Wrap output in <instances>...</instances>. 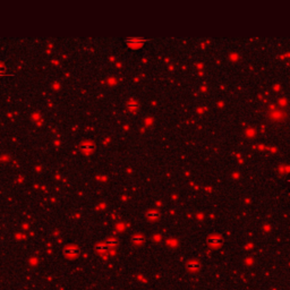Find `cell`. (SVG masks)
<instances>
[{"instance_id": "obj_6", "label": "cell", "mask_w": 290, "mask_h": 290, "mask_svg": "<svg viewBox=\"0 0 290 290\" xmlns=\"http://www.w3.org/2000/svg\"><path fill=\"white\" fill-rule=\"evenodd\" d=\"M126 106H127V108H128L129 110H137V109L139 108V103H138V102H137L136 100L132 99V100H129L128 102H127Z\"/></svg>"}, {"instance_id": "obj_7", "label": "cell", "mask_w": 290, "mask_h": 290, "mask_svg": "<svg viewBox=\"0 0 290 290\" xmlns=\"http://www.w3.org/2000/svg\"><path fill=\"white\" fill-rule=\"evenodd\" d=\"M104 242H106V246L109 247V249L110 248H113V247H116V246L118 245V240H117L116 238H113V237H110V238H108Z\"/></svg>"}, {"instance_id": "obj_5", "label": "cell", "mask_w": 290, "mask_h": 290, "mask_svg": "<svg viewBox=\"0 0 290 290\" xmlns=\"http://www.w3.org/2000/svg\"><path fill=\"white\" fill-rule=\"evenodd\" d=\"M132 242H133V244H134V245L141 246V245H143V244H144L145 238L143 237L142 235H134V236H133V238H132Z\"/></svg>"}, {"instance_id": "obj_2", "label": "cell", "mask_w": 290, "mask_h": 290, "mask_svg": "<svg viewBox=\"0 0 290 290\" xmlns=\"http://www.w3.org/2000/svg\"><path fill=\"white\" fill-rule=\"evenodd\" d=\"M186 268L190 273H197L201 270V264L198 262H189V263H187Z\"/></svg>"}, {"instance_id": "obj_8", "label": "cell", "mask_w": 290, "mask_h": 290, "mask_svg": "<svg viewBox=\"0 0 290 290\" xmlns=\"http://www.w3.org/2000/svg\"><path fill=\"white\" fill-rule=\"evenodd\" d=\"M95 249H97V251H100V253H106V251H109V247L106 246V242H101V244L95 245Z\"/></svg>"}, {"instance_id": "obj_1", "label": "cell", "mask_w": 290, "mask_h": 290, "mask_svg": "<svg viewBox=\"0 0 290 290\" xmlns=\"http://www.w3.org/2000/svg\"><path fill=\"white\" fill-rule=\"evenodd\" d=\"M223 242V239L221 236L219 235H212L210 236L209 238H207V244L211 246H221Z\"/></svg>"}, {"instance_id": "obj_4", "label": "cell", "mask_w": 290, "mask_h": 290, "mask_svg": "<svg viewBox=\"0 0 290 290\" xmlns=\"http://www.w3.org/2000/svg\"><path fill=\"white\" fill-rule=\"evenodd\" d=\"M78 251H79L78 247H76L74 245H68L64 248V254L67 255V256L68 255H76L78 254Z\"/></svg>"}, {"instance_id": "obj_9", "label": "cell", "mask_w": 290, "mask_h": 290, "mask_svg": "<svg viewBox=\"0 0 290 290\" xmlns=\"http://www.w3.org/2000/svg\"><path fill=\"white\" fill-rule=\"evenodd\" d=\"M81 150H82V152L85 153V154H90L91 152L94 151V146L93 145H90V144H85V145H82Z\"/></svg>"}, {"instance_id": "obj_3", "label": "cell", "mask_w": 290, "mask_h": 290, "mask_svg": "<svg viewBox=\"0 0 290 290\" xmlns=\"http://www.w3.org/2000/svg\"><path fill=\"white\" fill-rule=\"evenodd\" d=\"M146 218H147L150 221H154V220H158L160 218V212H159L156 209H152L148 210L146 212Z\"/></svg>"}]
</instances>
